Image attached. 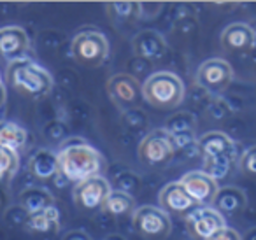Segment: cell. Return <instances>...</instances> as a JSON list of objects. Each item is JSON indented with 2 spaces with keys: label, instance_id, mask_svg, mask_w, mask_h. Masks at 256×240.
<instances>
[{
  "label": "cell",
  "instance_id": "14",
  "mask_svg": "<svg viewBox=\"0 0 256 240\" xmlns=\"http://www.w3.org/2000/svg\"><path fill=\"white\" fill-rule=\"evenodd\" d=\"M256 34L248 23H232L221 32V46L230 53H246L252 50Z\"/></svg>",
  "mask_w": 256,
  "mask_h": 240
},
{
  "label": "cell",
  "instance_id": "25",
  "mask_svg": "<svg viewBox=\"0 0 256 240\" xmlns=\"http://www.w3.org/2000/svg\"><path fill=\"white\" fill-rule=\"evenodd\" d=\"M195 116L192 112H176L165 123L164 130L170 135H181V134H192L195 132Z\"/></svg>",
  "mask_w": 256,
  "mask_h": 240
},
{
  "label": "cell",
  "instance_id": "20",
  "mask_svg": "<svg viewBox=\"0 0 256 240\" xmlns=\"http://www.w3.org/2000/svg\"><path fill=\"white\" fill-rule=\"evenodd\" d=\"M58 224H60V212H58V208L54 205L37 212V214L26 216V221H25L26 228L37 233L54 232L58 228Z\"/></svg>",
  "mask_w": 256,
  "mask_h": 240
},
{
  "label": "cell",
  "instance_id": "33",
  "mask_svg": "<svg viewBox=\"0 0 256 240\" xmlns=\"http://www.w3.org/2000/svg\"><path fill=\"white\" fill-rule=\"evenodd\" d=\"M104 240H124L121 235H109V236H106Z\"/></svg>",
  "mask_w": 256,
  "mask_h": 240
},
{
  "label": "cell",
  "instance_id": "24",
  "mask_svg": "<svg viewBox=\"0 0 256 240\" xmlns=\"http://www.w3.org/2000/svg\"><path fill=\"white\" fill-rule=\"evenodd\" d=\"M20 168V154L9 148L0 146V188L8 186Z\"/></svg>",
  "mask_w": 256,
  "mask_h": 240
},
{
  "label": "cell",
  "instance_id": "26",
  "mask_svg": "<svg viewBox=\"0 0 256 240\" xmlns=\"http://www.w3.org/2000/svg\"><path fill=\"white\" fill-rule=\"evenodd\" d=\"M232 160L230 156H220V158H206V170L204 172L210 177L212 180H221L230 174L232 168Z\"/></svg>",
  "mask_w": 256,
  "mask_h": 240
},
{
  "label": "cell",
  "instance_id": "8",
  "mask_svg": "<svg viewBox=\"0 0 256 240\" xmlns=\"http://www.w3.org/2000/svg\"><path fill=\"white\" fill-rule=\"evenodd\" d=\"M234 79V68L223 58H210L198 67L196 84L209 93H220L230 86Z\"/></svg>",
  "mask_w": 256,
  "mask_h": 240
},
{
  "label": "cell",
  "instance_id": "30",
  "mask_svg": "<svg viewBox=\"0 0 256 240\" xmlns=\"http://www.w3.org/2000/svg\"><path fill=\"white\" fill-rule=\"evenodd\" d=\"M123 120L126 121L130 126H142V124H146V116H144L140 110H126V112H123Z\"/></svg>",
  "mask_w": 256,
  "mask_h": 240
},
{
  "label": "cell",
  "instance_id": "5",
  "mask_svg": "<svg viewBox=\"0 0 256 240\" xmlns=\"http://www.w3.org/2000/svg\"><path fill=\"white\" fill-rule=\"evenodd\" d=\"M139 160L142 165L150 168H162L165 166L176 154V146L172 135L167 134L164 128L153 130L140 140L139 144Z\"/></svg>",
  "mask_w": 256,
  "mask_h": 240
},
{
  "label": "cell",
  "instance_id": "10",
  "mask_svg": "<svg viewBox=\"0 0 256 240\" xmlns=\"http://www.w3.org/2000/svg\"><path fill=\"white\" fill-rule=\"evenodd\" d=\"M182 186V190L188 193V196L192 198L195 204L206 205L210 207L212 200L218 193V182L212 180L207 176L204 170H192V172H186L181 179L178 180Z\"/></svg>",
  "mask_w": 256,
  "mask_h": 240
},
{
  "label": "cell",
  "instance_id": "1",
  "mask_svg": "<svg viewBox=\"0 0 256 240\" xmlns=\"http://www.w3.org/2000/svg\"><path fill=\"white\" fill-rule=\"evenodd\" d=\"M58 176L70 182H81L90 177L102 176L106 170V160L93 146L82 138H70L62 144L56 152Z\"/></svg>",
  "mask_w": 256,
  "mask_h": 240
},
{
  "label": "cell",
  "instance_id": "29",
  "mask_svg": "<svg viewBox=\"0 0 256 240\" xmlns=\"http://www.w3.org/2000/svg\"><path fill=\"white\" fill-rule=\"evenodd\" d=\"M206 240H242V236L238 235L237 230L228 228V226H223V228L218 230V232H214L212 235H210L209 238H206Z\"/></svg>",
  "mask_w": 256,
  "mask_h": 240
},
{
  "label": "cell",
  "instance_id": "6",
  "mask_svg": "<svg viewBox=\"0 0 256 240\" xmlns=\"http://www.w3.org/2000/svg\"><path fill=\"white\" fill-rule=\"evenodd\" d=\"M134 228L150 240H165L172 233V221L167 212L154 205H142L134 210Z\"/></svg>",
  "mask_w": 256,
  "mask_h": 240
},
{
  "label": "cell",
  "instance_id": "32",
  "mask_svg": "<svg viewBox=\"0 0 256 240\" xmlns=\"http://www.w3.org/2000/svg\"><path fill=\"white\" fill-rule=\"evenodd\" d=\"M6 104V86H4V81L0 79V109L4 107Z\"/></svg>",
  "mask_w": 256,
  "mask_h": 240
},
{
  "label": "cell",
  "instance_id": "9",
  "mask_svg": "<svg viewBox=\"0 0 256 240\" xmlns=\"http://www.w3.org/2000/svg\"><path fill=\"white\" fill-rule=\"evenodd\" d=\"M110 190L112 188H110L109 180L104 176L90 177V179L76 184L74 191H72V198H74V204L79 208L92 212L96 210V208H102Z\"/></svg>",
  "mask_w": 256,
  "mask_h": 240
},
{
  "label": "cell",
  "instance_id": "18",
  "mask_svg": "<svg viewBox=\"0 0 256 240\" xmlns=\"http://www.w3.org/2000/svg\"><path fill=\"white\" fill-rule=\"evenodd\" d=\"M28 172L39 180H50L58 176L56 152L50 149H39L28 160Z\"/></svg>",
  "mask_w": 256,
  "mask_h": 240
},
{
  "label": "cell",
  "instance_id": "15",
  "mask_svg": "<svg viewBox=\"0 0 256 240\" xmlns=\"http://www.w3.org/2000/svg\"><path fill=\"white\" fill-rule=\"evenodd\" d=\"M196 149L206 158H220V156L235 154V144L226 134L223 132H207L200 138H196Z\"/></svg>",
  "mask_w": 256,
  "mask_h": 240
},
{
  "label": "cell",
  "instance_id": "34",
  "mask_svg": "<svg viewBox=\"0 0 256 240\" xmlns=\"http://www.w3.org/2000/svg\"><path fill=\"white\" fill-rule=\"evenodd\" d=\"M0 79H2V76H0Z\"/></svg>",
  "mask_w": 256,
  "mask_h": 240
},
{
  "label": "cell",
  "instance_id": "16",
  "mask_svg": "<svg viewBox=\"0 0 256 240\" xmlns=\"http://www.w3.org/2000/svg\"><path fill=\"white\" fill-rule=\"evenodd\" d=\"M132 46L134 53L144 60H158L164 56L165 50H167V42H165L164 36L154 32V30H144V32L137 34L134 37Z\"/></svg>",
  "mask_w": 256,
  "mask_h": 240
},
{
  "label": "cell",
  "instance_id": "4",
  "mask_svg": "<svg viewBox=\"0 0 256 240\" xmlns=\"http://www.w3.org/2000/svg\"><path fill=\"white\" fill-rule=\"evenodd\" d=\"M72 56L84 67H100L109 56V42L102 32L95 28L81 30L72 39Z\"/></svg>",
  "mask_w": 256,
  "mask_h": 240
},
{
  "label": "cell",
  "instance_id": "12",
  "mask_svg": "<svg viewBox=\"0 0 256 240\" xmlns=\"http://www.w3.org/2000/svg\"><path fill=\"white\" fill-rule=\"evenodd\" d=\"M186 226H188V232L195 238L206 240L214 232H218V230H221L226 224H224V218L220 212H216L212 207L200 205V207H196L195 210H192L186 216Z\"/></svg>",
  "mask_w": 256,
  "mask_h": 240
},
{
  "label": "cell",
  "instance_id": "19",
  "mask_svg": "<svg viewBox=\"0 0 256 240\" xmlns=\"http://www.w3.org/2000/svg\"><path fill=\"white\" fill-rule=\"evenodd\" d=\"M20 205H22V208L26 212V216H30V214H37V212L54 205V198H53V194L48 190H44V188L30 186V188H26V190H23L22 194H20Z\"/></svg>",
  "mask_w": 256,
  "mask_h": 240
},
{
  "label": "cell",
  "instance_id": "13",
  "mask_svg": "<svg viewBox=\"0 0 256 240\" xmlns=\"http://www.w3.org/2000/svg\"><path fill=\"white\" fill-rule=\"evenodd\" d=\"M200 207L198 204L188 196L181 184L176 180L170 182L160 191V208L167 214H178V216H188L192 210Z\"/></svg>",
  "mask_w": 256,
  "mask_h": 240
},
{
  "label": "cell",
  "instance_id": "28",
  "mask_svg": "<svg viewBox=\"0 0 256 240\" xmlns=\"http://www.w3.org/2000/svg\"><path fill=\"white\" fill-rule=\"evenodd\" d=\"M256 148L254 146H251L249 149H246L244 152H242L240 156V162H238V165H240V170L246 174H249V176H252V174L256 172Z\"/></svg>",
  "mask_w": 256,
  "mask_h": 240
},
{
  "label": "cell",
  "instance_id": "7",
  "mask_svg": "<svg viewBox=\"0 0 256 240\" xmlns=\"http://www.w3.org/2000/svg\"><path fill=\"white\" fill-rule=\"evenodd\" d=\"M107 93L123 112L136 109L142 102V84L130 74H114L107 81Z\"/></svg>",
  "mask_w": 256,
  "mask_h": 240
},
{
  "label": "cell",
  "instance_id": "27",
  "mask_svg": "<svg viewBox=\"0 0 256 240\" xmlns=\"http://www.w3.org/2000/svg\"><path fill=\"white\" fill-rule=\"evenodd\" d=\"M116 186L118 191H123V193L134 196L140 190V177L134 172H123L116 177Z\"/></svg>",
  "mask_w": 256,
  "mask_h": 240
},
{
  "label": "cell",
  "instance_id": "3",
  "mask_svg": "<svg viewBox=\"0 0 256 240\" xmlns=\"http://www.w3.org/2000/svg\"><path fill=\"white\" fill-rule=\"evenodd\" d=\"M142 100L156 109H176L184 100V82L174 72H154L144 81Z\"/></svg>",
  "mask_w": 256,
  "mask_h": 240
},
{
  "label": "cell",
  "instance_id": "11",
  "mask_svg": "<svg viewBox=\"0 0 256 240\" xmlns=\"http://www.w3.org/2000/svg\"><path fill=\"white\" fill-rule=\"evenodd\" d=\"M30 39L26 32L18 25H8L0 28V60L9 64L28 58Z\"/></svg>",
  "mask_w": 256,
  "mask_h": 240
},
{
  "label": "cell",
  "instance_id": "22",
  "mask_svg": "<svg viewBox=\"0 0 256 240\" xmlns=\"http://www.w3.org/2000/svg\"><path fill=\"white\" fill-rule=\"evenodd\" d=\"M104 212L114 216V218H120V216L130 214V212L136 210V200L130 194L123 193V191L110 190V193L107 194L106 202L102 205Z\"/></svg>",
  "mask_w": 256,
  "mask_h": 240
},
{
  "label": "cell",
  "instance_id": "21",
  "mask_svg": "<svg viewBox=\"0 0 256 240\" xmlns=\"http://www.w3.org/2000/svg\"><path fill=\"white\" fill-rule=\"evenodd\" d=\"M26 140H28V135L25 128L11 121H0V146L18 152L26 146Z\"/></svg>",
  "mask_w": 256,
  "mask_h": 240
},
{
  "label": "cell",
  "instance_id": "23",
  "mask_svg": "<svg viewBox=\"0 0 256 240\" xmlns=\"http://www.w3.org/2000/svg\"><path fill=\"white\" fill-rule=\"evenodd\" d=\"M107 12L114 22H134L140 16V2H107Z\"/></svg>",
  "mask_w": 256,
  "mask_h": 240
},
{
  "label": "cell",
  "instance_id": "31",
  "mask_svg": "<svg viewBox=\"0 0 256 240\" xmlns=\"http://www.w3.org/2000/svg\"><path fill=\"white\" fill-rule=\"evenodd\" d=\"M62 240H92V238L88 236V233L81 232V230H74V232H68Z\"/></svg>",
  "mask_w": 256,
  "mask_h": 240
},
{
  "label": "cell",
  "instance_id": "2",
  "mask_svg": "<svg viewBox=\"0 0 256 240\" xmlns=\"http://www.w3.org/2000/svg\"><path fill=\"white\" fill-rule=\"evenodd\" d=\"M6 79L16 92L28 98H42L53 88V78L50 72L30 58L9 64Z\"/></svg>",
  "mask_w": 256,
  "mask_h": 240
},
{
  "label": "cell",
  "instance_id": "17",
  "mask_svg": "<svg viewBox=\"0 0 256 240\" xmlns=\"http://www.w3.org/2000/svg\"><path fill=\"white\" fill-rule=\"evenodd\" d=\"M246 204H248V200H246L244 191L235 186H228L218 190L216 196L212 200V208L220 212L221 216H234L244 210Z\"/></svg>",
  "mask_w": 256,
  "mask_h": 240
}]
</instances>
